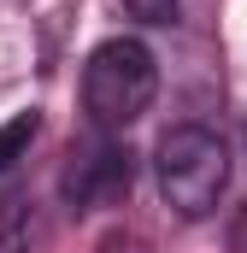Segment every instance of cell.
Here are the masks:
<instances>
[{
  "label": "cell",
  "mask_w": 247,
  "mask_h": 253,
  "mask_svg": "<svg viewBox=\"0 0 247 253\" xmlns=\"http://www.w3.org/2000/svg\"><path fill=\"white\" fill-rule=\"evenodd\" d=\"M124 12L141 18V24H171L177 18V0H124Z\"/></svg>",
  "instance_id": "8992f818"
},
{
  "label": "cell",
  "mask_w": 247,
  "mask_h": 253,
  "mask_svg": "<svg viewBox=\"0 0 247 253\" xmlns=\"http://www.w3.org/2000/svg\"><path fill=\"white\" fill-rule=\"evenodd\" d=\"M141 248H147V242H141L135 230H112V236H106V242H100L94 253H141Z\"/></svg>",
  "instance_id": "52a82bcc"
},
{
  "label": "cell",
  "mask_w": 247,
  "mask_h": 253,
  "mask_svg": "<svg viewBox=\"0 0 247 253\" xmlns=\"http://www.w3.org/2000/svg\"><path fill=\"white\" fill-rule=\"evenodd\" d=\"M129 183H135L129 147L94 129V135L71 153V165H65V177H59V194L77 212H94V206H118L124 194H129Z\"/></svg>",
  "instance_id": "3957f363"
},
{
  "label": "cell",
  "mask_w": 247,
  "mask_h": 253,
  "mask_svg": "<svg viewBox=\"0 0 247 253\" xmlns=\"http://www.w3.org/2000/svg\"><path fill=\"white\" fill-rule=\"evenodd\" d=\"M153 171H159V194L177 218H212L230 189V147L206 124H177L159 135Z\"/></svg>",
  "instance_id": "7a4b0ae2"
},
{
  "label": "cell",
  "mask_w": 247,
  "mask_h": 253,
  "mask_svg": "<svg viewBox=\"0 0 247 253\" xmlns=\"http://www.w3.org/2000/svg\"><path fill=\"white\" fill-rule=\"evenodd\" d=\"M153 94H159V59H153L147 42L112 36V42H100L88 53V65H82V106H88L100 135L129 129L153 106Z\"/></svg>",
  "instance_id": "6da1fadb"
},
{
  "label": "cell",
  "mask_w": 247,
  "mask_h": 253,
  "mask_svg": "<svg viewBox=\"0 0 247 253\" xmlns=\"http://www.w3.org/2000/svg\"><path fill=\"white\" fill-rule=\"evenodd\" d=\"M230 248L247 253V206H242V218H236V230H230Z\"/></svg>",
  "instance_id": "ba28073f"
},
{
  "label": "cell",
  "mask_w": 247,
  "mask_h": 253,
  "mask_svg": "<svg viewBox=\"0 0 247 253\" xmlns=\"http://www.w3.org/2000/svg\"><path fill=\"white\" fill-rule=\"evenodd\" d=\"M36 135H41V118H36V112H12V118L0 124V177L30 153V141H36Z\"/></svg>",
  "instance_id": "5b68a950"
},
{
  "label": "cell",
  "mask_w": 247,
  "mask_h": 253,
  "mask_svg": "<svg viewBox=\"0 0 247 253\" xmlns=\"http://www.w3.org/2000/svg\"><path fill=\"white\" fill-rule=\"evenodd\" d=\"M36 248H41V212H36V200H24V194L0 200V253H36Z\"/></svg>",
  "instance_id": "277c9868"
}]
</instances>
